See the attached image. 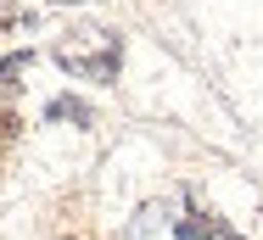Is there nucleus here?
Here are the masks:
<instances>
[{
    "label": "nucleus",
    "mask_w": 263,
    "mask_h": 240,
    "mask_svg": "<svg viewBox=\"0 0 263 240\" xmlns=\"http://www.w3.org/2000/svg\"><path fill=\"white\" fill-rule=\"evenodd\" d=\"M51 6H84V0H51Z\"/></svg>",
    "instance_id": "nucleus-3"
},
{
    "label": "nucleus",
    "mask_w": 263,
    "mask_h": 240,
    "mask_svg": "<svg viewBox=\"0 0 263 240\" xmlns=\"http://www.w3.org/2000/svg\"><path fill=\"white\" fill-rule=\"evenodd\" d=\"M51 56L62 73H73L84 84H112L118 67H123V39L112 28H101V23H73V28L56 34Z\"/></svg>",
    "instance_id": "nucleus-1"
},
{
    "label": "nucleus",
    "mask_w": 263,
    "mask_h": 240,
    "mask_svg": "<svg viewBox=\"0 0 263 240\" xmlns=\"http://www.w3.org/2000/svg\"><path fill=\"white\" fill-rule=\"evenodd\" d=\"M179 240H241L224 218H213V212H202V207H191L185 218H179Z\"/></svg>",
    "instance_id": "nucleus-2"
}]
</instances>
